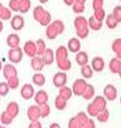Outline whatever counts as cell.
Here are the masks:
<instances>
[{"instance_id": "1", "label": "cell", "mask_w": 121, "mask_h": 128, "mask_svg": "<svg viewBox=\"0 0 121 128\" xmlns=\"http://www.w3.org/2000/svg\"><path fill=\"white\" fill-rule=\"evenodd\" d=\"M68 49L65 46H60L56 52V59L57 61L58 66L63 70H68L71 68V61L68 60Z\"/></svg>"}, {"instance_id": "2", "label": "cell", "mask_w": 121, "mask_h": 128, "mask_svg": "<svg viewBox=\"0 0 121 128\" xmlns=\"http://www.w3.org/2000/svg\"><path fill=\"white\" fill-rule=\"evenodd\" d=\"M74 25L76 28V35L81 39L86 38L89 34V26H88V20L85 17L79 16L76 18L74 20Z\"/></svg>"}, {"instance_id": "3", "label": "cell", "mask_w": 121, "mask_h": 128, "mask_svg": "<svg viewBox=\"0 0 121 128\" xmlns=\"http://www.w3.org/2000/svg\"><path fill=\"white\" fill-rule=\"evenodd\" d=\"M33 17L36 21H37L42 26H47L50 24L51 17L50 12L46 11L42 6L36 7L33 10Z\"/></svg>"}, {"instance_id": "4", "label": "cell", "mask_w": 121, "mask_h": 128, "mask_svg": "<svg viewBox=\"0 0 121 128\" xmlns=\"http://www.w3.org/2000/svg\"><path fill=\"white\" fill-rule=\"evenodd\" d=\"M8 59L12 63H19L23 58V52L20 47L10 48L7 53Z\"/></svg>"}, {"instance_id": "5", "label": "cell", "mask_w": 121, "mask_h": 128, "mask_svg": "<svg viewBox=\"0 0 121 128\" xmlns=\"http://www.w3.org/2000/svg\"><path fill=\"white\" fill-rule=\"evenodd\" d=\"M10 25H11L12 28L15 30V31L22 30L25 25V20L23 17L21 16V15H14L13 17L11 18Z\"/></svg>"}, {"instance_id": "6", "label": "cell", "mask_w": 121, "mask_h": 128, "mask_svg": "<svg viewBox=\"0 0 121 128\" xmlns=\"http://www.w3.org/2000/svg\"><path fill=\"white\" fill-rule=\"evenodd\" d=\"M24 52L27 54L28 57L33 58L37 55V46H36V42L33 41H27L25 42L23 46Z\"/></svg>"}, {"instance_id": "7", "label": "cell", "mask_w": 121, "mask_h": 128, "mask_svg": "<svg viewBox=\"0 0 121 128\" xmlns=\"http://www.w3.org/2000/svg\"><path fill=\"white\" fill-rule=\"evenodd\" d=\"M59 34H61V33L59 31L57 27H56L53 22L47 25V29H46V36H47V38L48 39H50V40L56 39Z\"/></svg>"}, {"instance_id": "8", "label": "cell", "mask_w": 121, "mask_h": 128, "mask_svg": "<svg viewBox=\"0 0 121 128\" xmlns=\"http://www.w3.org/2000/svg\"><path fill=\"white\" fill-rule=\"evenodd\" d=\"M81 42L77 38H72L68 41L67 43V49L71 52H78L79 51H81Z\"/></svg>"}, {"instance_id": "9", "label": "cell", "mask_w": 121, "mask_h": 128, "mask_svg": "<svg viewBox=\"0 0 121 128\" xmlns=\"http://www.w3.org/2000/svg\"><path fill=\"white\" fill-rule=\"evenodd\" d=\"M66 82V74L64 72H57L53 78V83L57 88L65 86Z\"/></svg>"}, {"instance_id": "10", "label": "cell", "mask_w": 121, "mask_h": 128, "mask_svg": "<svg viewBox=\"0 0 121 128\" xmlns=\"http://www.w3.org/2000/svg\"><path fill=\"white\" fill-rule=\"evenodd\" d=\"M7 44L10 48H14L19 47L20 38L16 33H11L7 38Z\"/></svg>"}, {"instance_id": "11", "label": "cell", "mask_w": 121, "mask_h": 128, "mask_svg": "<svg viewBox=\"0 0 121 128\" xmlns=\"http://www.w3.org/2000/svg\"><path fill=\"white\" fill-rule=\"evenodd\" d=\"M41 58H42V59L43 61V62H44V64L51 65V64L54 62V59H55L53 50L51 49V48H47Z\"/></svg>"}, {"instance_id": "12", "label": "cell", "mask_w": 121, "mask_h": 128, "mask_svg": "<svg viewBox=\"0 0 121 128\" xmlns=\"http://www.w3.org/2000/svg\"><path fill=\"white\" fill-rule=\"evenodd\" d=\"M88 54L84 52V51H79L78 52H76V61L78 65L83 66L86 65L88 63Z\"/></svg>"}, {"instance_id": "13", "label": "cell", "mask_w": 121, "mask_h": 128, "mask_svg": "<svg viewBox=\"0 0 121 128\" xmlns=\"http://www.w3.org/2000/svg\"><path fill=\"white\" fill-rule=\"evenodd\" d=\"M34 93V89L30 84H26L22 86V90H21V95L22 97H23L24 99H30L32 98Z\"/></svg>"}, {"instance_id": "14", "label": "cell", "mask_w": 121, "mask_h": 128, "mask_svg": "<svg viewBox=\"0 0 121 128\" xmlns=\"http://www.w3.org/2000/svg\"><path fill=\"white\" fill-rule=\"evenodd\" d=\"M92 68L95 71L101 72L105 68V61L100 57H96L92 60Z\"/></svg>"}, {"instance_id": "15", "label": "cell", "mask_w": 121, "mask_h": 128, "mask_svg": "<svg viewBox=\"0 0 121 128\" xmlns=\"http://www.w3.org/2000/svg\"><path fill=\"white\" fill-rule=\"evenodd\" d=\"M31 65L32 68L34 69L35 71H41L44 66V62L41 57H33L32 58V61H31Z\"/></svg>"}, {"instance_id": "16", "label": "cell", "mask_w": 121, "mask_h": 128, "mask_svg": "<svg viewBox=\"0 0 121 128\" xmlns=\"http://www.w3.org/2000/svg\"><path fill=\"white\" fill-rule=\"evenodd\" d=\"M3 75H4V78L7 79L12 78V76H17L16 68L12 65H11V64H7L3 68Z\"/></svg>"}, {"instance_id": "17", "label": "cell", "mask_w": 121, "mask_h": 128, "mask_svg": "<svg viewBox=\"0 0 121 128\" xmlns=\"http://www.w3.org/2000/svg\"><path fill=\"white\" fill-rule=\"evenodd\" d=\"M88 26L91 29L95 30V31H98V30H100L102 28L103 22L98 21L94 16H91L88 20Z\"/></svg>"}, {"instance_id": "18", "label": "cell", "mask_w": 121, "mask_h": 128, "mask_svg": "<svg viewBox=\"0 0 121 128\" xmlns=\"http://www.w3.org/2000/svg\"><path fill=\"white\" fill-rule=\"evenodd\" d=\"M31 8L30 0H19V8L18 11L22 14H26L29 11Z\"/></svg>"}, {"instance_id": "19", "label": "cell", "mask_w": 121, "mask_h": 128, "mask_svg": "<svg viewBox=\"0 0 121 128\" xmlns=\"http://www.w3.org/2000/svg\"><path fill=\"white\" fill-rule=\"evenodd\" d=\"M112 50L116 53L117 58H121V38H117L113 42Z\"/></svg>"}, {"instance_id": "20", "label": "cell", "mask_w": 121, "mask_h": 128, "mask_svg": "<svg viewBox=\"0 0 121 128\" xmlns=\"http://www.w3.org/2000/svg\"><path fill=\"white\" fill-rule=\"evenodd\" d=\"M36 46H37V55L42 56L47 49L45 41L43 39H38L36 42Z\"/></svg>"}, {"instance_id": "21", "label": "cell", "mask_w": 121, "mask_h": 128, "mask_svg": "<svg viewBox=\"0 0 121 128\" xmlns=\"http://www.w3.org/2000/svg\"><path fill=\"white\" fill-rule=\"evenodd\" d=\"M32 81L37 86H43L45 83V76L43 74L41 73H36L33 75Z\"/></svg>"}, {"instance_id": "22", "label": "cell", "mask_w": 121, "mask_h": 128, "mask_svg": "<svg viewBox=\"0 0 121 128\" xmlns=\"http://www.w3.org/2000/svg\"><path fill=\"white\" fill-rule=\"evenodd\" d=\"M118 24H119V22L116 21V19L115 18L112 14L108 15L106 18V25L109 28H110V29L115 28L117 27Z\"/></svg>"}, {"instance_id": "23", "label": "cell", "mask_w": 121, "mask_h": 128, "mask_svg": "<svg viewBox=\"0 0 121 128\" xmlns=\"http://www.w3.org/2000/svg\"><path fill=\"white\" fill-rule=\"evenodd\" d=\"M81 74L83 75L86 78H91L92 76V74H93V72H92V69L90 66L85 65L82 66L81 68Z\"/></svg>"}, {"instance_id": "24", "label": "cell", "mask_w": 121, "mask_h": 128, "mask_svg": "<svg viewBox=\"0 0 121 128\" xmlns=\"http://www.w3.org/2000/svg\"><path fill=\"white\" fill-rule=\"evenodd\" d=\"M93 16L96 18V19H97L98 21L100 22H103V20L105 19V10L102 8H100L98 10H96L95 11V14Z\"/></svg>"}, {"instance_id": "25", "label": "cell", "mask_w": 121, "mask_h": 128, "mask_svg": "<svg viewBox=\"0 0 121 128\" xmlns=\"http://www.w3.org/2000/svg\"><path fill=\"white\" fill-rule=\"evenodd\" d=\"M112 15L114 16V18L116 19V21L118 22H121V6L118 5L113 10V14Z\"/></svg>"}, {"instance_id": "26", "label": "cell", "mask_w": 121, "mask_h": 128, "mask_svg": "<svg viewBox=\"0 0 121 128\" xmlns=\"http://www.w3.org/2000/svg\"><path fill=\"white\" fill-rule=\"evenodd\" d=\"M9 92V86L7 82H0V96H5Z\"/></svg>"}, {"instance_id": "27", "label": "cell", "mask_w": 121, "mask_h": 128, "mask_svg": "<svg viewBox=\"0 0 121 128\" xmlns=\"http://www.w3.org/2000/svg\"><path fill=\"white\" fill-rule=\"evenodd\" d=\"M8 7L11 11L18 12L19 8V0H10L8 2Z\"/></svg>"}, {"instance_id": "28", "label": "cell", "mask_w": 121, "mask_h": 128, "mask_svg": "<svg viewBox=\"0 0 121 128\" xmlns=\"http://www.w3.org/2000/svg\"><path fill=\"white\" fill-rule=\"evenodd\" d=\"M72 8L74 12H76V14H81V12H83L85 11V5L79 4L76 2L73 4Z\"/></svg>"}, {"instance_id": "29", "label": "cell", "mask_w": 121, "mask_h": 128, "mask_svg": "<svg viewBox=\"0 0 121 128\" xmlns=\"http://www.w3.org/2000/svg\"><path fill=\"white\" fill-rule=\"evenodd\" d=\"M8 80V86L9 88H16L17 85H18V80L17 78V76H12L7 79Z\"/></svg>"}, {"instance_id": "30", "label": "cell", "mask_w": 121, "mask_h": 128, "mask_svg": "<svg viewBox=\"0 0 121 128\" xmlns=\"http://www.w3.org/2000/svg\"><path fill=\"white\" fill-rule=\"evenodd\" d=\"M103 4H104V0H93L92 6H93L94 11H96V10H98L100 8H102Z\"/></svg>"}, {"instance_id": "31", "label": "cell", "mask_w": 121, "mask_h": 128, "mask_svg": "<svg viewBox=\"0 0 121 128\" xmlns=\"http://www.w3.org/2000/svg\"><path fill=\"white\" fill-rule=\"evenodd\" d=\"M66 5L67 6H72L73 4L75 2V0H63Z\"/></svg>"}, {"instance_id": "32", "label": "cell", "mask_w": 121, "mask_h": 128, "mask_svg": "<svg viewBox=\"0 0 121 128\" xmlns=\"http://www.w3.org/2000/svg\"><path fill=\"white\" fill-rule=\"evenodd\" d=\"M75 2H77V4H79L85 5V4H86V0H75Z\"/></svg>"}, {"instance_id": "33", "label": "cell", "mask_w": 121, "mask_h": 128, "mask_svg": "<svg viewBox=\"0 0 121 128\" xmlns=\"http://www.w3.org/2000/svg\"><path fill=\"white\" fill-rule=\"evenodd\" d=\"M4 8H5V7L1 4V2H0V17H1V15L2 14V12H3Z\"/></svg>"}, {"instance_id": "34", "label": "cell", "mask_w": 121, "mask_h": 128, "mask_svg": "<svg viewBox=\"0 0 121 128\" xmlns=\"http://www.w3.org/2000/svg\"><path fill=\"white\" fill-rule=\"evenodd\" d=\"M2 29H3V24H2V22L0 20V32L2 31Z\"/></svg>"}, {"instance_id": "35", "label": "cell", "mask_w": 121, "mask_h": 128, "mask_svg": "<svg viewBox=\"0 0 121 128\" xmlns=\"http://www.w3.org/2000/svg\"><path fill=\"white\" fill-rule=\"evenodd\" d=\"M48 1H49V0H39V2H41V4H47Z\"/></svg>"}, {"instance_id": "36", "label": "cell", "mask_w": 121, "mask_h": 128, "mask_svg": "<svg viewBox=\"0 0 121 128\" xmlns=\"http://www.w3.org/2000/svg\"><path fill=\"white\" fill-rule=\"evenodd\" d=\"M2 62H1V60H0V71L2 70Z\"/></svg>"}, {"instance_id": "37", "label": "cell", "mask_w": 121, "mask_h": 128, "mask_svg": "<svg viewBox=\"0 0 121 128\" xmlns=\"http://www.w3.org/2000/svg\"><path fill=\"white\" fill-rule=\"evenodd\" d=\"M0 128H4V127H2V126H0Z\"/></svg>"}, {"instance_id": "38", "label": "cell", "mask_w": 121, "mask_h": 128, "mask_svg": "<svg viewBox=\"0 0 121 128\" xmlns=\"http://www.w3.org/2000/svg\"><path fill=\"white\" fill-rule=\"evenodd\" d=\"M120 1H121V0H120Z\"/></svg>"}]
</instances>
